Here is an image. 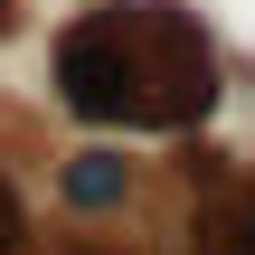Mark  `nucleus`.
<instances>
[{"instance_id":"1","label":"nucleus","mask_w":255,"mask_h":255,"mask_svg":"<svg viewBox=\"0 0 255 255\" xmlns=\"http://www.w3.org/2000/svg\"><path fill=\"white\" fill-rule=\"evenodd\" d=\"M123 189H132V170H123L114 151H76V161L57 170V199H66L76 218H95V208H123Z\"/></svg>"}]
</instances>
